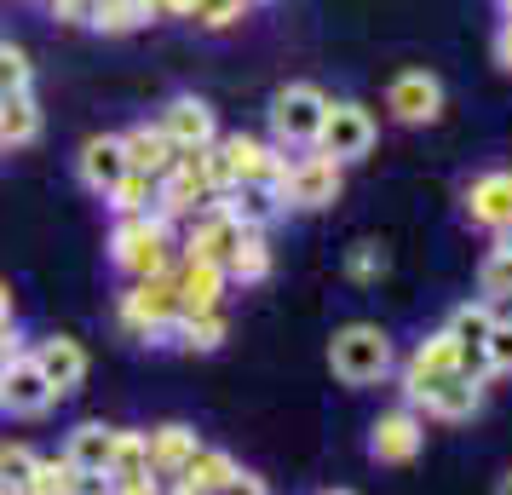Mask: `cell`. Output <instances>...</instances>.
<instances>
[{
	"mask_svg": "<svg viewBox=\"0 0 512 495\" xmlns=\"http://www.w3.org/2000/svg\"><path fill=\"white\" fill-rule=\"evenodd\" d=\"M110 260H116L133 283L167 277V265H173V225H167L162 213H133V219H116Z\"/></svg>",
	"mask_w": 512,
	"mask_h": 495,
	"instance_id": "obj_1",
	"label": "cell"
},
{
	"mask_svg": "<svg viewBox=\"0 0 512 495\" xmlns=\"http://www.w3.org/2000/svg\"><path fill=\"white\" fill-rule=\"evenodd\" d=\"M328 369L346 380V386H374V380L392 375V340L380 323H346V329L328 340Z\"/></svg>",
	"mask_w": 512,
	"mask_h": 495,
	"instance_id": "obj_2",
	"label": "cell"
},
{
	"mask_svg": "<svg viewBox=\"0 0 512 495\" xmlns=\"http://www.w3.org/2000/svg\"><path fill=\"white\" fill-rule=\"evenodd\" d=\"M323 116H328V93L311 87V81H294L271 98V139L288 150V144H317L323 133Z\"/></svg>",
	"mask_w": 512,
	"mask_h": 495,
	"instance_id": "obj_3",
	"label": "cell"
},
{
	"mask_svg": "<svg viewBox=\"0 0 512 495\" xmlns=\"http://www.w3.org/2000/svg\"><path fill=\"white\" fill-rule=\"evenodd\" d=\"M340 162L334 156H300V162H288L282 167V185H277V196L288 202V208H305V213H317V208H334L340 202Z\"/></svg>",
	"mask_w": 512,
	"mask_h": 495,
	"instance_id": "obj_4",
	"label": "cell"
},
{
	"mask_svg": "<svg viewBox=\"0 0 512 495\" xmlns=\"http://www.w3.org/2000/svg\"><path fill=\"white\" fill-rule=\"evenodd\" d=\"M317 144H323V156H334V162H363L374 150V116L363 110V104H351V98H328V116H323V133H317Z\"/></svg>",
	"mask_w": 512,
	"mask_h": 495,
	"instance_id": "obj_5",
	"label": "cell"
},
{
	"mask_svg": "<svg viewBox=\"0 0 512 495\" xmlns=\"http://www.w3.org/2000/svg\"><path fill=\"white\" fill-rule=\"evenodd\" d=\"M179 317V288H173V271L167 277H150V283H133L121 294V323L139 334V340H156L162 323Z\"/></svg>",
	"mask_w": 512,
	"mask_h": 495,
	"instance_id": "obj_6",
	"label": "cell"
},
{
	"mask_svg": "<svg viewBox=\"0 0 512 495\" xmlns=\"http://www.w3.org/2000/svg\"><path fill=\"white\" fill-rule=\"evenodd\" d=\"M386 110H392L403 127H426V121L443 116V81L432 70H403L386 87Z\"/></svg>",
	"mask_w": 512,
	"mask_h": 495,
	"instance_id": "obj_7",
	"label": "cell"
},
{
	"mask_svg": "<svg viewBox=\"0 0 512 495\" xmlns=\"http://www.w3.org/2000/svg\"><path fill=\"white\" fill-rule=\"evenodd\" d=\"M455 369H466V352L455 346V334L443 329V334H432V340H420L415 357L403 363V392L420 398V392H432V386H438L443 375H455Z\"/></svg>",
	"mask_w": 512,
	"mask_h": 495,
	"instance_id": "obj_8",
	"label": "cell"
},
{
	"mask_svg": "<svg viewBox=\"0 0 512 495\" xmlns=\"http://www.w3.org/2000/svg\"><path fill=\"white\" fill-rule=\"evenodd\" d=\"M426 444V426H420L415 409H392V415H380L369 432V455L380 467H409Z\"/></svg>",
	"mask_w": 512,
	"mask_h": 495,
	"instance_id": "obj_9",
	"label": "cell"
},
{
	"mask_svg": "<svg viewBox=\"0 0 512 495\" xmlns=\"http://www.w3.org/2000/svg\"><path fill=\"white\" fill-rule=\"evenodd\" d=\"M52 403H58V392H52L47 375L29 363V352L12 357V363H6V386H0V409H6V415H24V421H41Z\"/></svg>",
	"mask_w": 512,
	"mask_h": 495,
	"instance_id": "obj_10",
	"label": "cell"
},
{
	"mask_svg": "<svg viewBox=\"0 0 512 495\" xmlns=\"http://www.w3.org/2000/svg\"><path fill=\"white\" fill-rule=\"evenodd\" d=\"M242 225H236L231 213L219 208V196H213L208 208L196 213V225H190V242H185V260H208V265H225L236 254V242H242Z\"/></svg>",
	"mask_w": 512,
	"mask_h": 495,
	"instance_id": "obj_11",
	"label": "cell"
},
{
	"mask_svg": "<svg viewBox=\"0 0 512 495\" xmlns=\"http://www.w3.org/2000/svg\"><path fill=\"white\" fill-rule=\"evenodd\" d=\"M29 363L47 375V386L58 392V398L87 380V352H81V340H70V334H47V340L29 352Z\"/></svg>",
	"mask_w": 512,
	"mask_h": 495,
	"instance_id": "obj_12",
	"label": "cell"
},
{
	"mask_svg": "<svg viewBox=\"0 0 512 495\" xmlns=\"http://www.w3.org/2000/svg\"><path fill=\"white\" fill-rule=\"evenodd\" d=\"M156 127H162L167 139L179 144V150H208V144L219 139V121H213V110L202 104V98H190V93L173 98Z\"/></svg>",
	"mask_w": 512,
	"mask_h": 495,
	"instance_id": "obj_13",
	"label": "cell"
},
{
	"mask_svg": "<svg viewBox=\"0 0 512 495\" xmlns=\"http://www.w3.org/2000/svg\"><path fill=\"white\" fill-rule=\"evenodd\" d=\"M75 173H81V185L93 190V196H110V190H116L127 173H133V167H127V150H121L116 133H104V139H87V144H81Z\"/></svg>",
	"mask_w": 512,
	"mask_h": 495,
	"instance_id": "obj_14",
	"label": "cell"
},
{
	"mask_svg": "<svg viewBox=\"0 0 512 495\" xmlns=\"http://www.w3.org/2000/svg\"><path fill=\"white\" fill-rule=\"evenodd\" d=\"M415 403H426V415H438V421H466V415H478L484 409V375H443L432 392H420Z\"/></svg>",
	"mask_w": 512,
	"mask_h": 495,
	"instance_id": "obj_15",
	"label": "cell"
},
{
	"mask_svg": "<svg viewBox=\"0 0 512 495\" xmlns=\"http://www.w3.org/2000/svg\"><path fill=\"white\" fill-rule=\"evenodd\" d=\"M466 219L484 231H507L512 225V173H484L466 190Z\"/></svg>",
	"mask_w": 512,
	"mask_h": 495,
	"instance_id": "obj_16",
	"label": "cell"
},
{
	"mask_svg": "<svg viewBox=\"0 0 512 495\" xmlns=\"http://www.w3.org/2000/svg\"><path fill=\"white\" fill-rule=\"evenodd\" d=\"M144 444H150V472H156V478H179L185 461L202 449V438H196L185 421H167V426H156V432H144Z\"/></svg>",
	"mask_w": 512,
	"mask_h": 495,
	"instance_id": "obj_17",
	"label": "cell"
},
{
	"mask_svg": "<svg viewBox=\"0 0 512 495\" xmlns=\"http://www.w3.org/2000/svg\"><path fill=\"white\" fill-rule=\"evenodd\" d=\"M116 426H98V421H87V426H75L70 432V444H64V461H70L75 472H87V478H104L110 472V455H116Z\"/></svg>",
	"mask_w": 512,
	"mask_h": 495,
	"instance_id": "obj_18",
	"label": "cell"
},
{
	"mask_svg": "<svg viewBox=\"0 0 512 495\" xmlns=\"http://www.w3.org/2000/svg\"><path fill=\"white\" fill-rule=\"evenodd\" d=\"M225 265H208V260H185V271L173 277V288H179V311H219V294H225Z\"/></svg>",
	"mask_w": 512,
	"mask_h": 495,
	"instance_id": "obj_19",
	"label": "cell"
},
{
	"mask_svg": "<svg viewBox=\"0 0 512 495\" xmlns=\"http://www.w3.org/2000/svg\"><path fill=\"white\" fill-rule=\"evenodd\" d=\"M121 150H127V167H133V173H150V179H162L167 167L179 162V144L167 139L162 127H133V133H121Z\"/></svg>",
	"mask_w": 512,
	"mask_h": 495,
	"instance_id": "obj_20",
	"label": "cell"
},
{
	"mask_svg": "<svg viewBox=\"0 0 512 495\" xmlns=\"http://www.w3.org/2000/svg\"><path fill=\"white\" fill-rule=\"evenodd\" d=\"M236 478V461L231 455H225V449H196V455H190L185 461V472H179V478H173V490H190V495H219L225 490V484H231Z\"/></svg>",
	"mask_w": 512,
	"mask_h": 495,
	"instance_id": "obj_21",
	"label": "cell"
},
{
	"mask_svg": "<svg viewBox=\"0 0 512 495\" xmlns=\"http://www.w3.org/2000/svg\"><path fill=\"white\" fill-rule=\"evenodd\" d=\"M489 323H495V311L478 300V306H461L449 317V334H455V346L466 352V375H484V340H489Z\"/></svg>",
	"mask_w": 512,
	"mask_h": 495,
	"instance_id": "obj_22",
	"label": "cell"
},
{
	"mask_svg": "<svg viewBox=\"0 0 512 495\" xmlns=\"http://www.w3.org/2000/svg\"><path fill=\"white\" fill-rule=\"evenodd\" d=\"M144 478H156V472H150V444H144V432H121L116 455H110V472H104V484H110V490H121V484H144Z\"/></svg>",
	"mask_w": 512,
	"mask_h": 495,
	"instance_id": "obj_23",
	"label": "cell"
},
{
	"mask_svg": "<svg viewBox=\"0 0 512 495\" xmlns=\"http://www.w3.org/2000/svg\"><path fill=\"white\" fill-rule=\"evenodd\" d=\"M35 139H41V110H35V98L29 93L0 98V150H12V144H35Z\"/></svg>",
	"mask_w": 512,
	"mask_h": 495,
	"instance_id": "obj_24",
	"label": "cell"
},
{
	"mask_svg": "<svg viewBox=\"0 0 512 495\" xmlns=\"http://www.w3.org/2000/svg\"><path fill=\"white\" fill-rule=\"evenodd\" d=\"M150 18H156V12H150V0H98L93 24H87V29H104V35H133V29H144Z\"/></svg>",
	"mask_w": 512,
	"mask_h": 495,
	"instance_id": "obj_25",
	"label": "cell"
},
{
	"mask_svg": "<svg viewBox=\"0 0 512 495\" xmlns=\"http://www.w3.org/2000/svg\"><path fill=\"white\" fill-rule=\"evenodd\" d=\"M225 277H236V283H265L271 277V242L259 231H248L236 242V254L225 260Z\"/></svg>",
	"mask_w": 512,
	"mask_h": 495,
	"instance_id": "obj_26",
	"label": "cell"
},
{
	"mask_svg": "<svg viewBox=\"0 0 512 495\" xmlns=\"http://www.w3.org/2000/svg\"><path fill=\"white\" fill-rule=\"evenodd\" d=\"M81 484H87V472H75L64 455H41V467H35V478H29V495H81Z\"/></svg>",
	"mask_w": 512,
	"mask_h": 495,
	"instance_id": "obj_27",
	"label": "cell"
},
{
	"mask_svg": "<svg viewBox=\"0 0 512 495\" xmlns=\"http://www.w3.org/2000/svg\"><path fill=\"white\" fill-rule=\"evenodd\" d=\"M104 202H110L121 219H133V213H156V179H150V173H127Z\"/></svg>",
	"mask_w": 512,
	"mask_h": 495,
	"instance_id": "obj_28",
	"label": "cell"
},
{
	"mask_svg": "<svg viewBox=\"0 0 512 495\" xmlns=\"http://www.w3.org/2000/svg\"><path fill=\"white\" fill-rule=\"evenodd\" d=\"M478 294H484V306L512 300V254L507 248H489L484 254V265H478Z\"/></svg>",
	"mask_w": 512,
	"mask_h": 495,
	"instance_id": "obj_29",
	"label": "cell"
},
{
	"mask_svg": "<svg viewBox=\"0 0 512 495\" xmlns=\"http://www.w3.org/2000/svg\"><path fill=\"white\" fill-rule=\"evenodd\" d=\"M35 467H41V455L29 444H0V490H29Z\"/></svg>",
	"mask_w": 512,
	"mask_h": 495,
	"instance_id": "obj_30",
	"label": "cell"
},
{
	"mask_svg": "<svg viewBox=\"0 0 512 495\" xmlns=\"http://www.w3.org/2000/svg\"><path fill=\"white\" fill-rule=\"evenodd\" d=\"M179 346H185V352H219V346H225V317H219V311H190Z\"/></svg>",
	"mask_w": 512,
	"mask_h": 495,
	"instance_id": "obj_31",
	"label": "cell"
},
{
	"mask_svg": "<svg viewBox=\"0 0 512 495\" xmlns=\"http://www.w3.org/2000/svg\"><path fill=\"white\" fill-rule=\"evenodd\" d=\"M484 369H489V375H512V317H495V323H489Z\"/></svg>",
	"mask_w": 512,
	"mask_h": 495,
	"instance_id": "obj_32",
	"label": "cell"
},
{
	"mask_svg": "<svg viewBox=\"0 0 512 495\" xmlns=\"http://www.w3.org/2000/svg\"><path fill=\"white\" fill-rule=\"evenodd\" d=\"M386 248H380V242H357V248H351V260H346V277L351 283H380V277H386Z\"/></svg>",
	"mask_w": 512,
	"mask_h": 495,
	"instance_id": "obj_33",
	"label": "cell"
},
{
	"mask_svg": "<svg viewBox=\"0 0 512 495\" xmlns=\"http://www.w3.org/2000/svg\"><path fill=\"white\" fill-rule=\"evenodd\" d=\"M29 81H35V70H29V58H24L18 47H6V41H0V98L29 93Z\"/></svg>",
	"mask_w": 512,
	"mask_h": 495,
	"instance_id": "obj_34",
	"label": "cell"
},
{
	"mask_svg": "<svg viewBox=\"0 0 512 495\" xmlns=\"http://www.w3.org/2000/svg\"><path fill=\"white\" fill-rule=\"evenodd\" d=\"M242 12H248V0H196V6H190V18L202 29H231Z\"/></svg>",
	"mask_w": 512,
	"mask_h": 495,
	"instance_id": "obj_35",
	"label": "cell"
},
{
	"mask_svg": "<svg viewBox=\"0 0 512 495\" xmlns=\"http://www.w3.org/2000/svg\"><path fill=\"white\" fill-rule=\"evenodd\" d=\"M93 6H98V0H52L58 24H93Z\"/></svg>",
	"mask_w": 512,
	"mask_h": 495,
	"instance_id": "obj_36",
	"label": "cell"
},
{
	"mask_svg": "<svg viewBox=\"0 0 512 495\" xmlns=\"http://www.w3.org/2000/svg\"><path fill=\"white\" fill-rule=\"evenodd\" d=\"M219 495H271V490H265V478H254V472L236 467V478H231V484H225Z\"/></svg>",
	"mask_w": 512,
	"mask_h": 495,
	"instance_id": "obj_37",
	"label": "cell"
},
{
	"mask_svg": "<svg viewBox=\"0 0 512 495\" xmlns=\"http://www.w3.org/2000/svg\"><path fill=\"white\" fill-rule=\"evenodd\" d=\"M190 6H196V0H150L156 18H190Z\"/></svg>",
	"mask_w": 512,
	"mask_h": 495,
	"instance_id": "obj_38",
	"label": "cell"
},
{
	"mask_svg": "<svg viewBox=\"0 0 512 495\" xmlns=\"http://www.w3.org/2000/svg\"><path fill=\"white\" fill-rule=\"evenodd\" d=\"M495 58H501V70H512V18L501 24V35H495Z\"/></svg>",
	"mask_w": 512,
	"mask_h": 495,
	"instance_id": "obj_39",
	"label": "cell"
},
{
	"mask_svg": "<svg viewBox=\"0 0 512 495\" xmlns=\"http://www.w3.org/2000/svg\"><path fill=\"white\" fill-rule=\"evenodd\" d=\"M12 323V294H6V283H0V329Z\"/></svg>",
	"mask_w": 512,
	"mask_h": 495,
	"instance_id": "obj_40",
	"label": "cell"
},
{
	"mask_svg": "<svg viewBox=\"0 0 512 495\" xmlns=\"http://www.w3.org/2000/svg\"><path fill=\"white\" fill-rule=\"evenodd\" d=\"M501 248H507V254H512V225H507V231H501Z\"/></svg>",
	"mask_w": 512,
	"mask_h": 495,
	"instance_id": "obj_41",
	"label": "cell"
},
{
	"mask_svg": "<svg viewBox=\"0 0 512 495\" xmlns=\"http://www.w3.org/2000/svg\"><path fill=\"white\" fill-rule=\"evenodd\" d=\"M495 495H512V472H507V478H501V490H495Z\"/></svg>",
	"mask_w": 512,
	"mask_h": 495,
	"instance_id": "obj_42",
	"label": "cell"
},
{
	"mask_svg": "<svg viewBox=\"0 0 512 495\" xmlns=\"http://www.w3.org/2000/svg\"><path fill=\"white\" fill-rule=\"evenodd\" d=\"M501 12H507V18H512V0H501Z\"/></svg>",
	"mask_w": 512,
	"mask_h": 495,
	"instance_id": "obj_43",
	"label": "cell"
},
{
	"mask_svg": "<svg viewBox=\"0 0 512 495\" xmlns=\"http://www.w3.org/2000/svg\"><path fill=\"white\" fill-rule=\"evenodd\" d=\"M0 495H29V490H0Z\"/></svg>",
	"mask_w": 512,
	"mask_h": 495,
	"instance_id": "obj_44",
	"label": "cell"
},
{
	"mask_svg": "<svg viewBox=\"0 0 512 495\" xmlns=\"http://www.w3.org/2000/svg\"><path fill=\"white\" fill-rule=\"evenodd\" d=\"M0 386H6V363H0Z\"/></svg>",
	"mask_w": 512,
	"mask_h": 495,
	"instance_id": "obj_45",
	"label": "cell"
},
{
	"mask_svg": "<svg viewBox=\"0 0 512 495\" xmlns=\"http://www.w3.org/2000/svg\"><path fill=\"white\" fill-rule=\"evenodd\" d=\"M328 495H351V490H328Z\"/></svg>",
	"mask_w": 512,
	"mask_h": 495,
	"instance_id": "obj_46",
	"label": "cell"
},
{
	"mask_svg": "<svg viewBox=\"0 0 512 495\" xmlns=\"http://www.w3.org/2000/svg\"><path fill=\"white\" fill-rule=\"evenodd\" d=\"M173 495H190V490H173Z\"/></svg>",
	"mask_w": 512,
	"mask_h": 495,
	"instance_id": "obj_47",
	"label": "cell"
},
{
	"mask_svg": "<svg viewBox=\"0 0 512 495\" xmlns=\"http://www.w3.org/2000/svg\"><path fill=\"white\" fill-rule=\"evenodd\" d=\"M47 6H52V0H47Z\"/></svg>",
	"mask_w": 512,
	"mask_h": 495,
	"instance_id": "obj_48",
	"label": "cell"
}]
</instances>
